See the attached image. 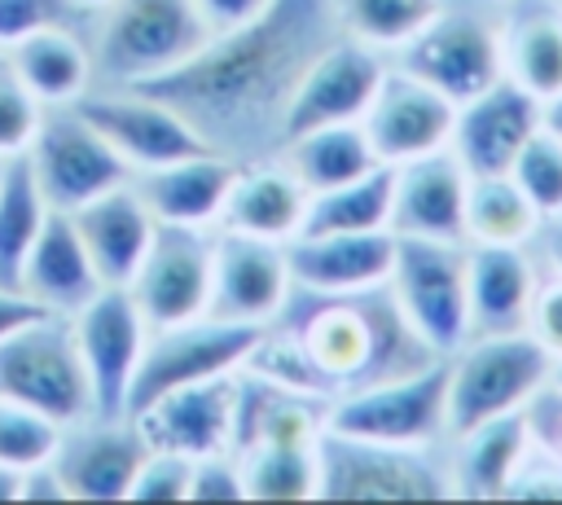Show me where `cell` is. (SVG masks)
Returning a JSON list of instances; mask_svg holds the SVG:
<instances>
[{
    "instance_id": "35",
    "label": "cell",
    "mask_w": 562,
    "mask_h": 505,
    "mask_svg": "<svg viewBox=\"0 0 562 505\" xmlns=\"http://www.w3.org/2000/svg\"><path fill=\"white\" fill-rule=\"evenodd\" d=\"M246 501H316V439L237 448Z\"/></svg>"
},
{
    "instance_id": "10",
    "label": "cell",
    "mask_w": 562,
    "mask_h": 505,
    "mask_svg": "<svg viewBox=\"0 0 562 505\" xmlns=\"http://www.w3.org/2000/svg\"><path fill=\"white\" fill-rule=\"evenodd\" d=\"M26 162L53 211H75L101 198L105 189L132 180V167L119 158V149L75 105L44 110V123L26 149Z\"/></svg>"
},
{
    "instance_id": "3",
    "label": "cell",
    "mask_w": 562,
    "mask_h": 505,
    "mask_svg": "<svg viewBox=\"0 0 562 505\" xmlns=\"http://www.w3.org/2000/svg\"><path fill=\"white\" fill-rule=\"evenodd\" d=\"M448 364V435H461L479 422L522 413L544 386L553 356L527 334H470Z\"/></svg>"
},
{
    "instance_id": "31",
    "label": "cell",
    "mask_w": 562,
    "mask_h": 505,
    "mask_svg": "<svg viewBox=\"0 0 562 505\" xmlns=\"http://www.w3.org/2000/svg\"><path fill=\"white\" fill-rule=\"evenodd\" d=\"M277 154L290 162V171L303 180L307 193L347 184V180L382 167L360 123H329V127H312V132L285 136Z\"/></svg>"
},
{
    "instance_id": "18",
    "label": "cell",
    "mask_w": 562,
    "mask_h": 505,
    "mask_svg": "<svg viewBox=\"0 0 562 505\" xmlns=\"http://www.w3.org/2000/svg\"><path fill=\"white\" fill-rule=\"evenodd\" d=\"M294 290L285 242H263L246 233L215 228L211 250V316L272 325Z\"/></svg>"
},
{
    "instance_id": "8",
    "label": "cell",
    "mask_w": 562,
    "mask_h": 505,
    "mask_svg": "<svg viewBox=\"0 0 562 505\" xmlns=\"http://www.w3.org/2000/svg\"><path fill=\"white\" fill-rule=\"evenodd\" d=\"M0 395L40 408L57 426L92 413V391L70 316L40 312L0 338Z\"/></svg>"
},
{
    "instance_id": "28",
    "label": "cell",
    "mask_w": 562,
    "mask_h": 505,
    "mask_svg": "<svg viewBox=\"0 0 562 505\" xmlns=\"http://www.w3.org/2000/svg\"><path fill=\"white\" fill-rule=\"evenodd\" d=\"M536 285H540V268L527 255V246H470V263H465L470 334L527 329Z\"/></svg>"
},
{
    "instance_id": "51",
    "label": "cell",
    "mask_w": 562,
    "mask_h": 505,
    "mask_svg": "<svg viewBox=\"0 0 562 505\" xmlns=\"http://www.w3.org/2000/svg\"><path fill=\"white\" fill-rule=\"evenodd\" d=\"M70 4H75L79 13H101V9L110 4V0H70Z\"/></svg>"
},
{
    "instance_id": "11",
    "label": "cell",
    "mask_w": 562,
    "mask_h": 505,
    "mask_svg": "<svg viewBox=\"0 0 562 505\" xmlns=\"http://www.w3.org/2000/svg\"><path fill=\"white\" fill-rule=\"evenodd\" d=\"M391 61L461 105L505 75L501 22H487L483 13L443 4L400 53H391Z\"/></svg>"
},
{
    "instance_id": "25",
    "label": "cell",
    "mask_w": 562,
    "mask_h": 505,
    "mask_svg": "<svg viewBox=\"0 0 562 505\" xmlns=\"http://www.w3.org/2000/svg\"><path fill=\"white\" fill-rule=\"evenodd\" d=\"M101 272L70 220V211H48L26 263H22V281L18 290L40 303L44 312H57V316H70L79 312L97 290H101Z\"/></svg>"
},
{
    "instance_id": "44",
    "label": "cell",
    "mask_w": 562,
    "mask_h": 505,
    "mask_svg": "<svg viewBox=\"0 0 562 505\" xmlns=\"http://www.w3.org/2000/svg\"><path fill=\"white\" fill-rule=\"evenodd\" d=\"M527 334L549 356H562V272H553V268L536 285V299H531V312H527Z\"/></svg>"
},
{
    "instance_id": "1",
    "label": "cell",
    "mask_w": 562,
    "mask_h": 505,
    "mask_svg": "<svg viewBox=\"0 0 562 505\" xmlns=\"http://www.w3.org/2000/svg\"><path fill=\"white\" fill-rule=\"evenodd\" d=\"M338 35L329 0H272L259 18L211 35L184 66L140 83L171 101L211 149L237 158V145H277L281 114L303 66Z\"/></svg>"
},
{
    "instance_id": "20",
    "label": "cell",
    "mask_w": 562,
    "mask_h": 505,
    "mask_svg": "<svg viewBox=\"0 0 562 505\" xmlns=\"http://www.w3.org/2000/svg\"><path fill=\"white\" fill-rule=\"evenodd\" d=\"M241 373V369H237ZM237 373L193 382L180 391L158 395L145 404L132 422L140 426L149 448L180 452V457H206L233 444V408H237Z\"/></svg>"
},
{
    "instance_id": "32",
    "label": "cell",
    "mask_w": 562,
    "mask_h": 505,
    "mask_svg": "<svg viewBox=\"0 0 562 505\" xmlns=\"http://www.w3.org/2000/svg\"><path fill=\"white\" fill-rule=\"evenodd\" d=\"M544 228V215L518 189L509 171L501 176H470L465 189V220L461 237L470 246H531Z\"/></svg>"
},
{
    "instance_id": "23",
    "label": "cell",
    "mask_w": 562,
    "mask_h": 505,
    "mask_svg": "<svg viewBox=\"0 0 562 505\" xmlns=\"http://www.w3.org/2000/svg\"><path fill=\"white\" fill-rule=\"evenodd\" d=\"M294 290L356 294L386 285L395 259V233H299L285 242Z\"/></svg>"
},
{
    "instance_id": "14",
    "label": "cell",
    "mask_w": 562,
    "mask_h": 505,
    "mask_svg": "<svg viewBox=\"0 0 562 505\" xmlns=\"http://www.w3.org/2000/svg\"><path fill=\"white\" fill-rule=\"evenodd\" d=\"M391 57L351 40V35H334L299 75L285 114H281V141L312 132V127H329V123H360L382 75H386Z\"/></svg>"
},
{
    "instance_id": "42",
    "label": "cell",
    "mask_w": 562,
    "mask_h": 505,
    "mask_svg": "<svg viewBox=\"0 0 562 505\" xmlns=\"http://www.w3.org/2000/svg\"><path fill=\"white\" fill-rule=\"evenodd\" d=\"M79 9L70 0H0V48L18 44L22 35L57 22H75Z\"/></svg>"
},
{
    "instance_id": "40",
    "label": "cell",
    "mask_w": 562,
    "mask_h": 505,
    "mask_svg": "<svg viewBox=\"0 0 562 505\" xmlns=\"http://www.w3.org/2000/svg\"><path fill=\"white\" fill-rule=\"evenodd\" d=\"M189 470H193V457L149 448L132 479L127 501H189Z\"/></svg>"
},
{
    "instance_id": "48",
    "label": "cell",
    "mask_w": 562,
    "mask_h": 505,
    "mask_svg": "<svg viewBox=\"0 0 562 505\" xmlns=\"http://www.w3.org/2000/svg\"><path fill=\"white\" fill-rule=\"evenodd\" d=\"M540 233L549 237V268H553V272H562V215L544 220V228H540Z\"/></svg>"
},
{
    "instance_id": "30",
    "label": "cell",
    "mask_w": 562,
    "mask_h": 505,
    "mask_svg": "<svg viewBox=\"0 0 562 505\" xmlns=\"http://www.w3.org/2000/svg\"><path fill=\"white\" fill-rule=\"evenodd\" d=\"M505 75L531 97L549 101L562 92V0H536L501 22Z\"/></svg>"
},
{
    "instance_id": "16",
    "label": "cell",
    "mask_w": 562,
    "mask_h": 505,
    "mask_svg": "<svg viewBox=\"0 0 562 505\" xmlns=\"http://www.w3.org/2000/svg\"><path fill=\"white\" fill-rule=\"evenodd\" d=\"M145 452L149 444L132 417L88 413L61 426L48 461L66 487V501H127Z\"/></svg>"
},
{
    "instance_id": "45",
    "label": "cell",
    "mask_w": 562,
    "mask_h": 505,
    "mask_svg": "<svg viewBox=\"0 0 562 505\" xmlns=\"http://www.w3.org/2000/svg\"><path fill=\"white\" fill-rule=\"evenodd\" d=\"M527 426H531V439L540 448H549L558 461H562V391L544 386L531 404H527Z\"/></svg>"
},
{
    "instance_id": "37",
    "label": "cell",
    "mask_w": 562,
    "mask_h": 505,
    "mask_svg": "<svg viewBox=\"0 0 562 505\" xmlns=\"http://www.w3.org/2000/svg\"><path fill=\"white\" fill-rule=\"evenodd\" d=\"M509 176L544 220L562 215V136H553L544 123L518 149V158L509 162Z\"/></svg>"
},
{
    "instance_id": "6",
    "label": "cell",
    "mask_w": 562,
    "mask_h": 505,
    "mask_svg": "<svg viewBox=\"0 0 562 505\" xmlns=\"http://www.w3.org/2000/svg\"><path fill=\"white\" fill-rule=\"evenodd\" d=\"M465 242L439 237H395V259L386 290L408 321V329L435 351L452 356L470 338V290H465Z\"/></svg>"
},
{
    "instance_id": "19",
    "label": "cell",
    "mask_w": 562,
    "mask_h": 505,
    "mask_svg": "<svg viewBox=\"0 0 562 505\" xmlns=\"http://www.w3.org/2000/svg\"><path fill=\"white\" fill-rule=\"evenodd\" d=\"M540 123H544V101L518 88L509 75H501L496 83H487L483 92L457 105L448 149L470 176H501L509 171V162Z\"/></svg>"
},
{
    "instance_id": "38",
    "label": "cell",
    "mask_w": 562,
    "mask_h": 505,
    "mask_svg": "<svg viewBox=\"0 0 562 505\" xmlns=\"http://www.w3.org/2000/svg\"><path fill=\"white\" fill-rule=\"evenodd\" d=\"M57 435L61 426L53 417H44L40 408L13 395H0V465L26 470L35 461H48L57 448Z\"/></svg>"
},
{
    "instance_id": "21",
    "label": "cell",
    "mask_w": 562,
    "mask_h": 505,
    "mask_svg": "<svg viewBox=\"0 0 562 505\" xmlns=\"http://www.w3.org/2000/svg\"><path fill=\"white\" fill-rule=\"evenodd\" d=\"M465 189H470V171L457 162L452 149H435L413 162H400L391 180V233L465 242L461 237Z\"/></svg>"
},
{
    "instance_id": "49",
    "label": "cell",
    "mask_w": 562,
    "mask_h": 505,
    "mask_svg": "<svg viewBox=\"0 0 562 505\" xmlns=\"http://www.w3.org/2000/svg\"><path fill=\"white\" fill-rule=\"evenodd\" d=\"M0 501H22V470L0 465Z\"/></svg>"
},
{
    "instance_id": "43",
    "label": "cell",
    "mask_w": 562,
    "mask_h": 505,
    "mask_svg": "<svg viewBox=\"0 0 562 505\" xmlns=\"http://www.w3.org/2000/svg\"><path fill=\"white\" fill-rule=\"evenodd\" d=\"M505 496H518V501H562V461L549 452V448H540L536 439H531V448H527V457L518 461V470H514V479H509V492Z\"/></svg>"
},
{
    "instance_id": "4",
    "label": "cell",
    "mask_w": 562,
    "mask_h": 505,
    "mask_svg": "<svg viewBox=\"0 0 562 505\" xmlns=\"http://www.w3.org/2000/svg\"><path fill=\"white\" fill-rule=\"evenodd\" d=\"M448 465L439 448H400L321 426L316 501H443Z\"/></svg>"
},
{
    "instance_id": "13",
    "label": "cell",
    "mask_w": 562,
    "mask_h": 505,
    "mask_svg": "<svg viewBox=\"0 0 562 505\" xmlns=\"http://www.w3.org/2000/svg\"><path fill=\"white\" fill-rule=\"evenodd\" d=\"M75 110L119 149V158L140 171V167H158L198 149H211L206 136L158 92L140 88V83H105V88H88Z\"/></svg>"
},
{
    "instance_id": "5",
    "label": "cell",
    "mask_w": 562,
    "mask_h": 505,
    "mask_svg": "<svg viewBox=\"0 0 562 505\" xmlns=\"http://www.w3.org/2000/svg\"><path fill=\"white\" fill-rule=\"evenodd\" d=\"M211 35L193 0H110L101 9L92 61L105 83H149L184 66Z\"/></svg>"
},
{
    "instance_id": "34",
    "label": "cell",
    "mask_w": 562,
    "mask_h": 505,
    "mask_svg": "<svg viewBox=\"0 0 562 505\" xmlns=\"http://www.w3.org/2000/svg\"><path fill=\"white\" fill-rule=\"evenodd\" d=\"M48 202L35 184V171L22 158H9L4 171H0V285L4 290H18L22 281V263L48 220Z\"/></svg>"
},
{
    "instance_id": "12",
    "label": "cell",
    "mask_w": 562,
    "mask_h": 505,
    "mask_svg": "<svg viewBox=\"0 0 562 505\" xmlns=\"http://www.w3.org/2000/svg\"><path fill=\"white\" fill-rule=\"evenodd\" d=\"M70 329L88 373L92 413L127 417V395L149 343V321L123 285H101L79 312H70Z\"/></svg>"
},
{
    "instance_id": "7",
    "label": "cell",
    "mask_w": 562,
    "mask_h": 505,
    "mask_svg": "<svg viewBox=\"0 0 562 505\" xmlns=\"http://www.w3.org/2000/svg\"><path fill=\"white\" fill-rule=\"evenodd\" d=\"M325 426L400 448H439L448 439V364L430 360L413 373L347 391L325 404Z\"/></svg>"
},
{
    "instance_id": "52",
    "label": "cell",
    "mask_w": 562,
    "mask_h": 505,
    "mask_svg": "<svg viewBox=\"0 0 562 505\" xmlns=\"http://www.w3.org/2000/svg\"><path fill=\"white\" fill-rule=\"evenodd\" d=\"M549 386L562 391V356H553V369H549Z\"/></svg>"
},
{
    "instance_id": "33",
    "label": "cell",
    "mask_w": 562,
    "mask_h": 505,
    "mask_svg": "<svg viewBox=\"0 0 562 505\" xmlns=\"http://www.w3.org/2000/svg\"><path fill=\"white\" fill-rule=\"evenodd\" d=\"M391 180L395 167H373L347 184L307 193V215L299 233H391Z\"/></svg>"
},
{
    "instance_id": "36",
    "label": "cell",
    "mask_w": 562,
    "mask_h": 505,
    "mask_svg": "<svg viewBox=\"0 0 562 505\" xmlns=\"http://www.w3.org/2000/svg\"><path fill=\"white\" fill-rule=\"evenodd\" d=\"M329 9L338 35H351L391 57L443 9V0H329Z\"/></svg>"
},
{
    "instance_id": "9",
    "label": "cell",
    "mask_w": 562,
    "mask_h": 505,
    "mask_svg": "<svg viewBox=\"0 0 562 505\" xmlns=\"http://www.w3.org/2000/svg\"><path fill=\"white\" fill-rule=\"evenodd\" d=\"M268 325H246V321H224V316H193L180 325L149 329L132 395H127V417H136L145 404H154L167 391L211 382L224 373H237L246 356L255 351L259 334Z\"/></svg>"
},
{
    "instance_id": "46",
    "label": "cell",
    "mask_w": 562,
    "mask_h": 505,
    "mask_svg": "<svg viewBox=\"0 0 562 505\" xmlns=\"http://www.w3.org/2000/svg\"><path fill=\"white\" fill-rule=\"evenodd\" d=\"M193 4L206 18V26L220 35V31H233V26L250 22V18H259L272 0H193Z\"/></svg>"
},
{
    "instance_id": "47",
    "label": "cell",
    "mask_w": 562,
    "mask_h": 505,
    "mask_svg": "<svg viewBox=\"0 0 562 505\" xmlns=\"http://www.w3.org/2000/svg\"><path fill=\"white\" fill-rule=\"evenodd\" d=\"M44 307L40 303H31L22 290H4L0 285V338L9 334V329H18L22 321H31V316H40Z\"/></svg>"
},
{
    "instance_id": "22",
    "label": "cell",
    "mask_w": 562,
    "mask_h": 505,
    "mask_svg": "<svg viewBox=\"0 0 562 505\" xmlns=\"http://www.w3.org/2000/svg\"><path fill=\"white\" fill-rule=\"evenodd\" d=\"M303 215H307L303 180L290 171L281 154H259L237 162L215 228L263 237V242H294L303 228Z\"/></svg>"
},
{
    "instance_id": "27",
    "label": "cell",
    "mask_w": 562,
    "mask_h": 505,
    "mask_svg": "<svg viewBox=\"0 0 562 505\" xmlns=\"http://www.w3.org/2000/svg\"><path fill=\"white\" fill-rule=\"evenodd\" d=\"M527 448H531L527 408L492 417V422H479V426H470L461 435H448L443 439V465H448L452 496H470V501L505 496L518 461L527 457Z\"/></svg>"
},
{
    "instance_id": "17",
    "label": "cell",
    "mask_w": 562,
    "mask_h": 505,
    "mask_svg": "<svg viewBox=\"0 0 562 505\" xmlns=\"http://www.w3.org/2000/svg\"><path fill=\"white\" fill-rule=\"evenodd\" d=\"M452 119H457V101H448L443 92H435L430 83H422L417 75H408L391 61L360 127H364L378 162L400 167L422 154L448 149Z\"/></svg>"
},
{
    "instance_id": "2",
    "label": "cell",
    "mask_w": 562,
    "mask_h": 505,
    "mask_svg": "<svg viewBox=\"0 0 562 505\" xmlns=\"http://www.w3.org/2000/svg\"><path fill=\"white\" fill-rule=\"evenodd\" d=\"M435 356L400 316L386 285L356 294L290 290L281 316L259 334L241 369L303 391L312 400H338L347 391L413 373Z\"/></svg>"
},
{
    "instance_id": "50",
    "label": "cell",
    "mask_w": 562,
    "mask_h": 505,
    "mask_svg": "<svg viewBox=\"0 0 562 505\" xmlns=\"http://www.w3.org/2000/svg\"><path fill=\"white\" fill-rule=\"evenodd\" d=\"M544 127H549L553 136H562V92L544 101Z\"/></svg>"
},
{
    "instance_id": "29",
    "label": "cell",
    "mask_w": 562,
    "mask_h": 505,
    "mask_svg": "<svg viewBox=\"0 0 562 505\" xmlns=\"http://www.w3.org/2000/svg\"><path fill=\"white\" fill-rule=\"evenodd\" d=\"M4 57L13 61V70L22 75V83L48 110L53 105H75L92 88V75H97L92 44L75 31V22L40 26V31L22 35L18 44H9Z\"/></svg>"
},
{
    "instance_id": "39",
    "label": "cell",
    "mask_w": 562,
    "mask_h": 505,
    "mask_svg": "<svg viewBox=\"0 0 562 505\" xmlns=\"http://www.w3.org/2000/svg\"><path fill=\"white\" fill-rule=\"evenodd\" d=\"M44 101L22 83V75L13 70V61L0 48V162L22 158L44 123Z\"/></svg>"
},
{
    "instance_id": "53",
    "label": "cell",
    "mask_w": 562,
    "mask_h": 505,
    "mask_svg": "<svg viewBox=\"0 0 562 505\" xmlns=\"http://www.w3.org/2000/svg\"><path fill=\"white\" fill-rule=\"evenodd\" d=\"M0 171H4V162H0Z\"/></svg>"
},
{
    "instance_id": "26",
    "label": "cell",
    "mask_w": 562,
    "mask_h": 505,
    "mask_svg": "<svg viewBox=\"0 0 562 505\" xmlns=\"http://www.w3.org/2000/svg\"><path fill=\"white\" fill-rule=\"evenodd\" d=\"M70 220H75V228H79V237H83V246H88L105 285H127L132 281V272L140 268V259L154 242V228H158V220L149 215V206L140 202L132 180L105 189L101 198H92L83 206H75Z\"/></svg>"
},
{
    "instance_id": "24",
    "label": "cell",
    "mask_w": 562,
    "mask_h": 505,
    "mask_svg": "<svg viewBox=\"0 0 562 505\" xmlns=\"http://www.w3.org/2000/svg\"><path fill=\"white\" fill-rule=\"evenodd\" d=\"M233 171H237V158L220 149H198V154L132 171V184L158 224L215 228Z\"/></svg>"
},
{
    "instance_id": "41",
    "label": "cell",
    "mask_w": 562,
    "mask_h": 505,
    "mask_svg": "<svg viewBox=\"0 0 562 505\" xmlns=\"http://www.w3.org/2000/svg\"><path fill=\"white\" fill-rule=\"evenodd\" d=\"M189 501H246V479H241V461L233 448L193 457Z\"/></svg>"
},
{
    "instance_id": "15",
    "label": "cell",
    "mask_w": 562,
    "mask_h": 505,
    "mask_svg": "<svg viewBox=\"0 0 562 505\" xmlns=\"http://www.w3.org/2000/svg\"><path fill=\"white\" fill-rule=\"evenodd\" d=\"M211 250L215 228H184V224H158L154 242L123 285L149 329L180 325L193 316H206L211 307Z\"/></svg>"
}]
</instances>
